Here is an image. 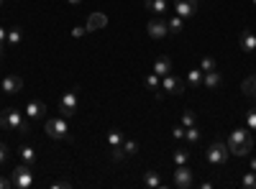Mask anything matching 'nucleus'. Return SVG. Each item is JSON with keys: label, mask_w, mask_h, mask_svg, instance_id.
Wrapping results in <instances>:
<instances>
[{"label": "nucleus", "mask_w": 256, "mask_h": 189, "mask_svg": "<svg viewBox=\"0 0 256 189\" xmlns=\"http://www.w3.org/2000/svg\"><path fill=\"white\" fill-rule=\"evenodd\" d=\"M254 149V138L248 133V128H236L230 131V138H228V151L233 156H248Z\"/></svg>", "instance_id": "1"}, {"label": "nucleus", "mask_w": 256, "mask_h": 189, "mask_svg": "<svg viewBox=\"0 0 256 189\" xmlns=\"http://www.w3.org/2000/svg\"><path fill=\"white\" fill-rule=\"evenodd\" d=\"M195 120H198V115L192 113V110H184V113H182V125H184V128H190V125H195Z\"/></svg>", "instance_id": "29"}, {"label": "nucleus", "mask_w": 256, "mask_h": 189, "mask_svg": "<svg viewBox=\"0 0 256 189\" xmlns=\"http://www.w3.org/2000/svg\"><path fill=\"white\" fill-rule=\"evenodd\" d=\"M241 90H244V95H246V97H254V100H256V90H254L251 77H246V79L241 82Z\"/></svg>", "instance_id": "27"}, {"label": "nucleus", "mask_w": 256, "mask_h": 189, "mask_svg": "<svg viewBox=\"0 0 256 189\" xmlns=\"http://www.w3.org/2000/svg\"><path fill=\"white\" fill-rule=\"evenodd\" d=\"M144 184H146L148 189H162V187H164L159 172H146V174H144Z\"/></svg>", "instance_id": "19"}, {"label": "nucleus", "mask_w": 256, "mask_h": 189, "mask_svg": "<svg viewBox=\"0 0 256 189\" xmlns=\"http://www.w3.org/2000/svg\"><path fill=\"white\" fill-rule=\"evenodd\" d=\"M251 172H256V159H251Z\"/></svg>", "instance_id": "40"}, {"label": "nucleus", "mask_w": 256, "mask_h": 189, "mask_svg": "<svg viewBox=\"0 0 256 189\" xmlns=\"http://www.w3.org/2000/svg\"><path fill=\"white\" fill-rule=\"evenodd\" d=\"M162 90H166L169 95H182V92H184V82L169 72V74L162 77Z\"/></svg>", "instance_id": "7"}, {"label": "nucleus", "mask_w": 256, "mask_h": 189, "mask_svg": "<svg viewBox=\"0 0 256 189\" xmlns=\"http://www.w3.org/2000/svg\"><path fill=\"white\" fill-rule=\"evenodd\" d=\"M198 0H174V13L182 15V18H192L198 13Z\"/></svg>", "instance_id": "10"}, {"label": "nucleus", "mask_w": 256, "mask_h": 189, "mask_svg": "<svg viewBox=\"0 0 256 189\" xmlns=\"http://www.w3.org/2000/svg\"><path fill=\"white\" fill-rule=\"evenodd\" d=\"M144 5L154 15H166L169 13V0H144Z\"/></svg>", "instance_id": "14"}, {"label": "nucleus", "mask_w": 256, "mask_h": 189, "mask_svg": "<svg viewBox=\"0 0 256 189\" xmlns=\"http://www.w3.org/2000/svg\"><path fill=\"white\" fill-rule=\"evenodd\" d=\"M251 82H254V90H256V74H254V77H251Z\"/></svg>", "instance_id": "41"}, {"label": "nucleus", "mask_w": 256, "mask_h": 189, "mask_svg": "<svg viewBox=\"0 0 256 189\" xmlns=\"http://www.w3.org/2000/svg\"><path fill=\"white\" fill-rule=\"evenodd\" d=\"M64 187H67V189H70L72 184H70V182H54V184H52V189H64Z\"/></svg>", "instance_id": "37"}, {"label": "nucleus", "mask_w": 256, "mask_h": 189, "mask_svg": "<svg viewBox=\"0 0 256 189\" xmlns=\"http://www.w3.org/2000/svg\"><path fill=\"white\" fill-rule=\"evenodd\" d=\"M77 102H80V95H77V90H70L67 95H64L62 100H59V115L62 118H72L74 113H77Z\"/></svg>", "instance_id": "6"}, {"label": "nucleus", "mask_w": 256, "mask_h": 189, "mask_svg": "<svg viewBox=\"0 0 256 189\" xmlns=\"http://www.w3.org/2000/svg\"><path fill=\"white\" fill-rule=\"evenodd\" d=\"M26 118L28 120H41V118H46V105L41 102V100H31L26 105Z\"/></svg>", "instance_id": "12"}, {"label": "nucleus", "mask_w": 256, "mask_h": 189, "mask_svg": "<svg viewBox=\"0 0 256 189\" xmlns=\"http://www.w3.org/2000/svg\"><path fill=\"white\" fill-rule=\"evenodd\" d=\"M123 141H126V138H123L120 131H110V133H108V146H110V149H116V146H123Z\"/></svg>", "instance_id": "25"}, {"label": "nucleus", "mask_w": 256, "mask_h": 189, "mask_svg": "<svg viewBox=\"0 0 256 189\" xmlns=\"http://www.w3.org/2000/svg\"><path fill=\"white\" fill-rule=\"evenodd\" d=\"M13 3H18V0H13Z\"/></svg>", "instance_id": "43"}, {"label": "nucleus", "mask_w": 256, "mask_h": 189, "mask_svg": "<svg viewBox=\"0 0 256 189\" xmlns=\"http://www.w3.org/2000/svg\"><path fill=\"white\" fill-rule=\"evenodd\" d=\"M184 131H187L184 125H174V128H172V136H174L177 141H182V138H184Z\"/></svg>", "instance_id": "35"}, {"label": "nucleus", "mask_w": 256, "mask_h": 189, "mask_svg": "<svg viewBox=\"0 0 256 189\" xmlns=\"http://www.w3.org/2000/svg\"><path fill=\"white\" fill-rule=\"evenodd\" d=\"M244 187H248V189H256V172H248L246 177H244V182H241Z\"/></svg>", "instance_id": "32"}, {"label": "nucleus", "mask_w": 256, "mask_h": 189, "mask_svg": "<svg viewBox=\"0 0 256 189\" xmlns=\"http://www.w3.org/2000/svg\"><path fill=\"white\" fill-rule=\"evenodd\" d=\"M44 131L49 138L54 141H70V128H67V120L64 118H46V125H44Z\"/></svg>", "instance_id": "3"}, {"label": "nucleus", "mask_w": 256, "mask_h": 189, "mask_svg": "<svg viewBox=\"0 0 256 189\" xmlns=\"http://www.w3.org/2000/svg\"><path fill=\"white\" fill-rule=\"evenodd\" d=\"M228 156H230L228 143H223V141L210 143V149L205 151V159H208V164H212V166H223V164L228 161Z\"/></svg>", "instance_id": "4"}, {"label": "nucleus", "mask_w": 256, "mask_h": 189, "mask_svg": "<svg viewBox=\"0 0 256 189\" xmlns=\"http://www.w3.org/2000/svg\"><path fill=\"white\" fill-rule=\"evenodd\" d=\"M8 159H10V149H8V146H6L3 141H0V166H3Z\"/></svg>", "instance_id": "33"}, {"label": "nucleus", "mask_w": 256, "mask_h": 189, "mask_svg": "<svg viewBox=\"0 0 256 189\" xmlns=\"http://www.w3.org/2000/svg\"><path fill=\"white\" fill-rule=\"evenodd\" d=\"M10 182L16 189H28L34 184V172H31V164H20L10 172Z\"/></svg>", "instance_id": "5"}, {"label": "nucleus", "mask_w": 256, "mask_h": 189, "mask_svg": "<svg viewBox=\"0 0 256 189\" xmlns=\"http://www.w3.org/2000/svg\"><path fill=\"white\" fill-rule=\"evenodd\" d=\"M144 85H146L148 90H159V87H162V77L152 72V74H146V77H144Z\"/></svg>", "instance_id": "23"}, {"label": "nucleus", "mask_w": 256, "mask_h": 189, "mask_svg": "<svg viewBox=\"0 0 256 189\" xmlns=\"http://www.w3.org/2000/svg\"><path fill=\"white\" fill-rule=\"evenodd\" d=\"M146 33H148V38H164L166 33H169V23L166 20H162V18H154V20H148V26H146Z\"/></svg>", "instance_id": "8"}, {"label": "nucleus", "mask_w": 256, "mask_h": 189, "mask_svg": "<svg viewBox=\"0 0 256 189\" xmlns=\"http://www.w3.org/2000/svg\"><path fill=\"white\" fill-rule=\"evenodd\" d=\"M3 3H6V0H0V8H3Z\"/></svg>", "instance_id": "42"}, {"label": "nucleus", "mask_w": 256, "mask_h": 189, "mask_svg": "<svg viewBox=\"0 0 256 189\" xmlns=\"http://www.w3.org/2000/svg\"><path fill=\"white\" fill-rule=\"evenodd\" d=\"M216 67H218V64H216V59H212V56H202V59H200V69H202V72H212Z\"/></svg>", "instance_id": "28"}, {"label": "nucleus", "mask_w": 256, "mask_h": 189, "mask_svg": "<svg viewBox=\"0 0 256 189\" xmlns=\"http://www.w3.org/2000/svg\"><path fill=\"white\" fill-rule=\"evenodd\" d=\"M254 5H256V0H254Z\"/></svg>", "instance_id": "44"}, {"label": "nucleus", "mask_w": 256, "mask_h": 189, "mask_svg": "<svg viewBox=\"0 0 256 189\" xmlns=\"http://www.w3.org/2000/svg\"><path fill=\"white\" fill-rule=\"evenodd\" d=\"M67 3H70V5H80V3H82V0H67Z\"/></svg>", "instance_id": "39"}, {"label": "nucleus", "mask_w": 256, "mask_h": 189, "mask_svg": "<svg viewBox=\"0 0 256 189\" xmlns=\"http://www.w3.org/2000/svg\"><path fill=\"white\" fill-rule=\"evenodd\" d=\"M6 41H8V31L0 26V59H3V51H6Z\"/></svg>", "instance_id": "34"}, {"label": "nucleus", "mask_w": 256, "mask_h": 189, "mask_svg": "<svg viewBox=\"0 0 256 189\" xmlns=\"http://www.w3.org/2000/svg\"><path fill=\"white\" fill-rule=\"evenodd\" d=\"M20 90H24V77H18V74H6L3 77V92L18 95Z\"/></svg>", "instance_id": "11"}, {"label": "nucleus", "mask_w": 256, "mask_h": 189, "mask_svg": "<svg viewBox=\"0 0 256 189\" xmlns=\"http://www.w3.org/2000/svg\"><path fill=\"white\" fill-rule=\"evenodd\" d=\"M84 33H88V26H74V28H72V36H74V38H80V36H84Z\"/></svg>", "instance_id": "36"}, {"label": "nucleus", "mask_w": 256, "mask_h": 189, "mask_svg": "<svg viewBox=\"0 0 256 189\" xmlns=\"http://www.w3.org/2000/svg\"><path fill=\"white\" fill-rule=\"evenodd\" d=\"M184 141H187V143H198V141H200V131H198V125H190V128L184 131Z\"/></svg>", "instance_id": "26"}, {"label": "nucleus", "mask_w": 256, "mask_h": 189, "mask_svg": "<svg viewBox=\"0 0 256 189\" xmlns=\"http://www.w3.org/2000/svg\"><path fill=\"white\" fill-rule=\"evenodd\" d=\"M220 85H223V77H220L218 69H212V72H205V74H202V87H208V90H218Z\"/></svg>", "instance_id": "15"}, {"label": "nucleus", "mask_w": 256, "mask_h": 189, "mask_svg": "<svg viewBox=\"0 0 256 189\" xmlns=\"http://www.w3.org/2000/svg\"><path fill=\"white\" fill-rule=\"evenodd\" d=\"M166 23H169V33H182V28H184V18L174 13L172 18L166 20Z\"/></svg>", "instance_id": "20"}, {"label": "nucleus", "mask_w": 256, "mask_h": 189, "mask_svg": "<svg viewBox=\"0 0 256 189\" xmlns=\"http://www.w3.org/2000/svg\"><path fill=\"white\" fill-rule=\"evenodd\" d=\"M18 156H20V161H24V164H34L36 161V151L31 149V146H20Z\"/></svg>", "instance_id": "21"}, {"label": "nucleus", "mask_w": 256, "mask_h": 189, "mask_svg": "<svg viewBox=\"0 0 256 189\" xmlns=\"http://www.w3.org/2000/svg\"><path fill=\"white\" fill-rule=\"evenodd\" d=\"M246 125H248V131H256V108L246 113Z\"/></svg>", "instance_id": "31"}, {"label": "nucleus", "mask_w": 256, "mask_h": 189, "mask_svg": "<svg viewBox=\"0 0 256 189\" xmlns=\"http://www.w3.org/2000/svg\"><path fill=\"white\" fill-rule=\"evenodd\" d=\"M172 182H174L177 189H190V187H192V172H190L187 164H184V166H177V172H174Z\"/></svg>", "instance_id": "9"}, {"label": "nucleus", "mask_w": 256, "mask_h": 189, "mask_svg": "<svg viewBox=\"0 0 256 189\" xmlns=\"http://www.w3.org/2000/svg\"><path fill=\"white\" fill-rule=\"evenodd\" d=\"M0 125L8 131H16V133H28V123L24 120V113L16 108H6L0 113Z\"/></svg>", "instance_id": "2"}, {"label": "nucleus", "mask_w": 256, "mask_h": 189, "mask_svg": "<svg viewBox=\"0 0 256 189\" xmlns=\"http://www.w3.org/2000/svg\"><path fill=\"white\" fill-rule=\"evenodd\" d=\"M169 72H172V59H169V56H159V59L154 61V74L164 77V74H169Z\"/></svg>", "instance_id": "17"}, {"label": "nucleus", "mask_w": 256, "mask_h": 189, "mask_svg": "<svg viewBox=\"0 0 256 189\" xmlns=\"http://www.w3.org/2000/svg\"><path fill=\"white\" fill-rule=\"evenodd\" d=\"M123 151H126V156H134L138 151V143L136 141H123Z\"/></svg>", "instance_id": "30"}, {"label": "nucleus", "mask_w": 256, "mask_h": 189, "mask_svg": "<svg viewBox=\"0 0 256 189\" xmlns=\"http://www.w3.org/2000/svg\"><path fill=\"white\" fill-rule=\"evenodd\" d=\"M6 187H13V182H10V179H3V177H0V189H6Z\"/></svg>", "instance_id": "38"}, {"label": "nucleus", "mask_w": 256, "mask_h": 189, "mask_svg": "<svg viewBox=\"0 0 256 189\" xmlns=\"http://www.w3.org/2000/svg\"><path fill=\"white\" fill-rule=\"evenodd\" d=\"M202 69H190L187 72V85H190V90H198V87H202Z\"/></svg>", "instance_id": "18"}, {"label": "nucleus", "mask_w": 256, "mask_h": 189, "mask_svg": "<svg viewBox=\"0 0 256 189\" xmlns=\"http://www.w3.org/2000/svg\"><path fill=\"white\" fill-rule=\"evenodd\" d=\"M172 159H174V164H177V166H184V164L190 161V151H187V149H174Z\"/></svg>", "instance_id": "24"}, {"label": "nucleus", "mask_w": 256, "mask_h": 189, "mask_svg": "<svg viewBox=\"0 0 256 189\" xmlns=\"http://www.w3.org/2000/svg\"><path fill=\"white\" fill-rule=\"evenodd\" d=\"M238 46H241V51H256V36L251 31H241Z\"/></svg>", "instance_id": "16"}, {"label": "nucleus", "mask_w": 256, "mask_h": 189, "mask_svg": "<svg viewBox=\"0 0 256 189\" xmlns=\"http://www.w3.org/2000/svg\"><path fill=\"white\" fill-rule=\"evenodd\" d=\"M20 41H24V31H20L18 26H13V28L8 31V44H10V46H18Z\"/></svg>", "instance_id": "22"}, {"label": "nucleus", "mask_w": 256, "mask_h": 189, "mask_svg": "<svg viewBox=\"0 0 256 189\" xmlns=\"http://www.w3.org/2000/svg\"><path fill=\"white\" fill-rule=\"evenodd\" d=\"M84 26H88V33H90V31H100V28L108 26V15H105V13H90V15H88V23H84Z\"/></svg>", "instance_id": "13"}]
</instances>
